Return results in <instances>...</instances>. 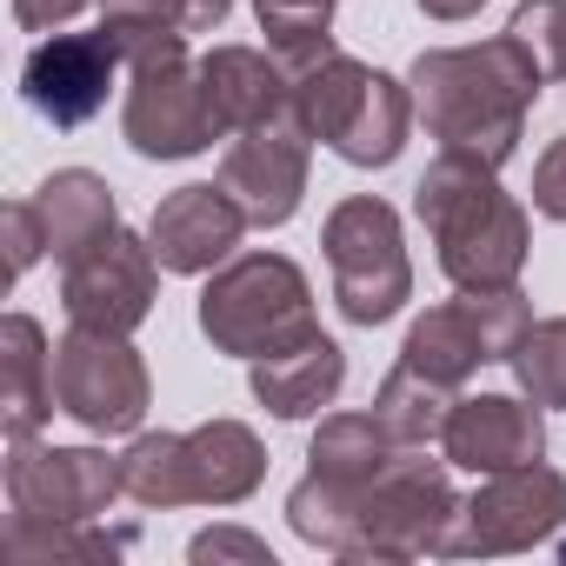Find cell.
Here are the masks:
<instances>
[{
    "instance_id": "6da1fadb",
    "label": "cell",
    "mask_w": 566,
    "mask_h": 566,
    "mask_svg": "<svg viewBox=\"0 0 566 566\" xmlns=\"http://www.w3.org/2000/svg\"><path fill=\"white\" fill-rule=\"evenodd\" d=\"M413 114L440 140V154H467L506 167L520 154L526 114L546 94V74L513 34H486L473 48H420L407 67Z\"/></svg>"
},
{
    "instance_id": "7a4b0ae2",
    "label": "cell",
    "mask_w": 566,
    "mask_h": 566,
    "mask_svg": "<svg viewBox=\"0 0 566 566\" xmlns=\"http://www.w3.org/2000/svg\"><path fill=\"white\" fill-rule=\"evenodd\" d=\"M413 220L433 240V260L453 287H513L533 253L526 207L500 187V167L467 154H433L413 180Z\"/></svg>"
},
{
    "instance_id": "3957f363",
    "label": "cell",
    "mask_w": 566,
    "mask_h": 566,
    "mask_svg": "<svg viewBox=\"0 0 566 566\" xmlns=\"http://www.w3.org/2000/svg\"><path fill=\"white\" fill-rule=\"evenodd\" d=\"M193 314H200L207 347L227 360H266L321 327L314 280L301 273V260L273 253V247H253V253H233L227 266H213Z\"/></svg>"
},
{
    "instance_id": "277c9868",
    "label": "cell",
    "mask_w": 566,
    "mask_h": 566,
    "mask_svg": "<svg viewBox=\"0 0 566 566\" xmlns=\"http://www.w3.org/2000/svg\"><path fill=\"white\" fill-rule=\"evenodd\" d=\"M334 307L354 327H387L413 301V260H407V227L380 193H347L327 227H321Z\"/></svg>"
},
{
    "instance_id": "5b68a950",
    "label": "cell",
    "mask_w": 566,
    "mask_h": 566,
    "mask_svg": "<svg viewBox=\"0 0 566 566\" xmlns=\"http://www.w3.org/2000/svg\"><path fill=\"white\" fill-rule=\"evenodd\" d=\"M460 513V493H453V460L427 453V447H400L380 480L360 493V526H354V546L347 559H374V566H400V559H427L440 553L447 526Z\"/></svg>"
},
{
    "instance_id": "8992f818",
    "label": "cell",
    "mask_w": 566,
    "mask_h": 566,
    "mask_svg": "<svg viewBox=\"0 0 566 566\" xmlns=\"http://www.w3.org/2000/svg\"><path fill=\"white\" fill-rule=\"evenodd\" d=\"M526 327H533V301H526L520 280H513V287H453V301L427 307L407 327L400 360L433 374V380H447V387H467L480 367L513 360Z\"/></svg>"
},
{
    "instance_id": "52a82bcc",
    "label": "cell",
    "mask_w": 566,
    "mask_h": 566,
    "mask_svg": "<svg viewBox=\"0 0 566 566\" xmlns=\"http://www.w3.org/2000/svg\"><path fill=\"white\" fill-rule=\"evenodd\" d=\"M566 526V473L533 460L506 473H480V486L460 500L440 559H500V553H533Z\"/></svg>"
},
{
    "instance_id": "ba28073f",
    "label": "cell",
    "mask_w": 566,
    "mask_h": 566,
    "mask_svg": "<svg viewBox=\"0 0 566 566\" xmlns=\"http://www.w3.org/2000/svg\"><path fill=\"white\" fill-rule=\"evenodd\" d=\"M54 400L81 433H140L154 407L147 360L134 334H101V327H67L54 340Z\"/></svg>"
},
{
    "instance_id": "9c48e42d",
    "label": "cell",
    "mask_w": 566,
    "mask_h": 566,
    "mask_svg": "<svg viewBox=\"0 0 566 566\" xmlns=\"http://www.w3.org/2000/svg\"><path fill=\"white\" fill-rule=\"evenodd\" d=\"M120 140L140 160H193L213 140H227L220 120H213V101H207V81H200L193 48H174V54H154V61L127 67Z\"/></svg>"
},
{
    "instance_id": "30bf717a",
    "label": "cell",
    "mask_w": 566,
    "mask_h": 566,
    "mask_svg": "<svg viewBox=\"0 0 566 566\" xmlns=\"http://www.w3.org/2000/svg\"><path fill=\"white\" fill-rule=\"evenodd\" d=\"M160 260L154 240L134 227H114L87 253L61 266V314L67 327H101V334H140L154 301H160Z\"/></svg>"
},
{
    "instance_id": "8fae6325",
    "label": "cell",
    "mask_w": 566,
    "mask_h": 566,
    "mask_svg": "<svg viewBox=\"0 0 566 566\" xmlns=\"http://www.w3.org/2000/svg\"><path fill=\"white\" fill-rule=\"evenodd\" d=\"M8 506L34 520H107V506L127 493L120 460L101 447H48L41 433L8 440Z\"/></svg>"
},
{
    "instance_id": "7c38bea8",
    "label": "cell",
    "mask_w": 566,
    "mask_h": 566,
    "mask_svg": "<svg viewBox=\"0 0 566 566\" xmlns=\"http://www.w3.org/2000/svg\"><path fill=\"white\" fill-rule=\"evenodd\" d=\"M120 74H127V61H120L107 28H94V34H67L61 28V34H41L34 54L21 61V101L54 134H74V127L101 120V107H107Z\"/></svg>"
},
{
    "instance_id": "4fadbf2b",
    "label": "cell",
    "mask_w": 566,
    "mask_h": 566,
    "mask_svg": "<svg viewBox=\"0 0 566 566\" xmlns=\"http://www.w3.org/2000/svg\"><path fill=\"white\" fill-rule=\"evenodd\" d=\"M307 167H314V140L301 120H273V127H247L227 140L220 154V187L233 193V207L247 213V227L273 233L287 227L307 200Z\"/></svg>"
},
{
    "instance_id": "5bb4252c",
    "label": "cell",
    "mask_w": 566,
    "mask_h": 566,
    "mask_svg": "<svg viewBox=\"0 0 566 566\" xmlns=\"http://www.w3.org/2000/svg\"><path fill=\"white\" fill-rule=\"evenodd\" d=\"M147 240H154V260L180 280H207L213 266H227L247 240V213L233 207V193L220 180H193V187H174L154 220H147Z\"/></svg>"
},
{
    "instance_id": "9a60e30c",
    "label": "cell",
    "mask_w": 566,
    "mask_h": 566,
    "mask_svg": "<svg viewBox=\"0 0 566 566\" xmlns=\"http://www.w3.org/2000/svg\"><path fill=\"white\" fill-rule=\"evenodd\" d=\"M440 453L467 473H506L546 460V407L526 394H460Z\"/></svg>"
},
{
    "instance_id": "2e32d148",
    "label": "cell",
    "mask_w": 566,
    "mask_h": 566,
    "mask_svg": "<svg viewBox=\"0 0 566 566\" xmlns=\"http://www.w3.org/2000/svg\"><path fill=\"white\" fill-rule=\"evenodd\" d=\"M200 81H207V101H213V120L220 134H247V127H273V120H294V87H287V67H280L273 48H207L200 54Z\"/></svg>"
},
{
    "instance_id": "e0dca14e",
    "label": "cell",
    "mask_w": 566,
    "mask_h": 566,
    "mask_svg": "<svg viewBox=\"0 0 566 566\" xmlns=\"http://www.w3.org/2000/svg\"><path fill=\"white\" fill-rule=\"evenodd\" d=\"M340 387H347V347L321 327L294 347L266 354V360H247V394L273 420H314L321 407L340 400Z\"/></svg>"
},
{
    "instance_id": "ac0fdd59",
    "label": "cell",
    "mask_w": 566,
    "mask_h": 566,
    "mask_svg": "<svg viewBox=\"0 0 566 566\" xmlns=\"http://www.w3.org/2000/svg\"><path fill=\"white\" fill-rule=\"evenodd\" d=\"M48 413H61L48 327L34 314H8L0 321V433L28 440V433L48 427Z\"/></svg>"
},
{
    "instance_id": "d6986e66",
    "label": "cell",
    "mask_w": 566,
    "mask_h": 566,
    "mask_svg": "<svg viewBox=\"0 0 566 566\" xmlns=\"http://www.w3.org/2000/svg\"><path fill=\"white\" fill-rule=\"evenodd\" d=\"M266 480V447L247 420H200L187 427V493L193 506H240Z\"/></svg>"
},
{
    "instance_id": "ffe728a7",
    "label": "cell",
    "mask_w": 566,
    "mask_h": 566,
    "mask_svg": "<svg viewBox=\"0 0 566 566\" xmlns=\"http://www.w3.org/2000/svg\"><path fill=\"white\" fill-rule=\"evenodd\" d=\"M34 207H41V227H48V247H54V266H67L74 253H87L94 240H107L120 227V200L114 187L94 174V167H61L34 187Z\"/></svg>"
},
{
    "instance_id": "44dd1931",
    "label": "cell",
    "mask_w": 566,
    "mask_h": 566,
    "mask_svg": "<svg viewBox=\"0 0 566 566\" xmlns=\"http://www.w3.org/2000/svg\"><path fill=\"white\" fill-rule=\"evenodd\" d=\"M394 453H400V440L380 427V413H327L307 440V473L340 493H367Z\"/></svg>"
},
{
    "instance_id": "7402d4cb",
    "label": "cell",
    "mask_w": 566,
    "mask_h": 566,
    "mask_svg": "<svg viewBox=\"0 0 566 566\" xmlns=\"http://www.w3.org/2000/svg\"><path fill=\"white\" fill-rule=\"evenodd\" d=\"M413 120H420V114H413V87L374 67V81H367V94H360L347 134L334 140V154H340L347 167H394V160L407 154Z\"/></svg>"
},
{
    "instance_id": "603a6c76",
    "label": "cell",
    "mask_w": 566,
    "mask_h": 566,
    "mask_svg": "<svg viewBox=\"0 0 566 566\" xmlns=\"http://www.w3.org/2000/svg\"><path fill=\"white\" fill-rule=\"evenodd\" d=\"M453 407H460V387H447V380H433V374H420V367H407V360H400V367L380 380V394H374V413H380V427H387L400 447H440Z\"/></svg>"
},
{
    "instance_id": "cb8c5ba5",
    "label": "cell",
    "mask_w": 566,
    "mask_h": 566,
    "mask_svg": "<svg viewBox=\"0 0 566 566\" xmlns=\"http://www.w3.org/2000/svg\"><path fill=\"white\" fill-rule=\"evenodd\" d=\"M140 533L134 526H101V520H34V513H8V553L41 566V559H120L134 553Z\"/></svg>"
},
{
    "instance_id": "d4e9b609",
    "label": "cell",
    "mask_w": 566,
    "mask_h": 566,
    "mask_svg": "<svg viewBox=\"0 0 566 566\" xmlns=\"http://www.w3.org/2000/svg\"><path fill=\"white\" fill-rule=\"evenodd\" d=\"M120 480H127L134 506H154V513L193 506V493H187V433H167V427L134 433L127 453H120Z\"/></svg>"
},
{
    "instance_id": "484cf974",
    "label": "cell",
    "mask_w": 566,
    "mask_h": 566,
    "mask_svg": "<svg viewBox=\"0 0 566 566\" xmlns=\"http://www.w3.org/2000/svg\"><path fill=\"white\" fill-rule=\"evenodd\" d=\"M506 367H513V380H520L526 400H539L546 413H566V314L533 321Z\"/></svg>"
},
{
    "instance_id": "4316f807",
    "label": "cell",
    "mask_w": 566,
    "mask_h": 566,
    "mask_svg": "<svg viewBox=\"0 0 566 566\" xmlns=\"http://www.w3.org/2000/svg\"><path fill=\"white\" fill-rule=\"evenodd\" d=\"M506 34L533 54V67L546 74V87L566 81V0H520Z\"/></svg>"
},
{
    "instance_id": "83f0119b",
    "label": "cell",
    "mask_w": 566,
    "mask_h": 566,
    "mask_svg": "<svg viewBox=\"0 0 566 566\" xmlns=\"http://www.w3.org/2000/svg\"><path fill=\"white\" fill-rule=\"evenodd\" d=\"M266 48H294V41H321L334 34V8L340 0H247Z\"/></svg>"
},
{
    "instance_id": "f1b7e54d",
    "label": "cell",
    "mask_w": 566,
    "mask_h": 566,
    "mask_svg": "<svg viewBox=\"0 0 566 566\" xmlns=\"http://www.w3.org/2000/svg\"><path fill=\"white\" fill-rule=\"evenodd\" d=\"M0 233H8V280H28L54 247H48V227H41V207L34 193L28 200H8V213H0Z\"/></svg>"
},
{
    "instance_id": "f546056e",
    "label": "cell",
    "mask_w": 566,
    "mask_h": 566,
    "mask_svg": "<svg viewBox=\"0 0 566 566\" xmlns=\"http://www.w3.org/2000/svg\"><path fill=\"white\" fill-rule=\"evenodd\" d=\"M187 559L193 566H220V559H247V566H273V546L247 526H207L187 539Z\"/></svg>"
},
{
    "instance_id": "4dcf8cb0",
    "label": "cell",
    "mask_w": 566,
    "mask_h": 566,
    "mask_svg": "<svg viewBox=\"0 0 566 566\" xmlns=\"http://www.w3.org/2000/svg\"><path fill=\"white\" fill-rule=\"evenodd\" d=\"M533 213L566 227V134H553L546 154L533 160Z\"/></svg>"
},
{
    "instance_id": "1f68e13d",
    "label": "cell",
    "mask_w": 566,
    "mask_h": 566,
    "mask_svg": "<svg viewBox=\"0 0 566 566\" xmlns=\"http://www.w3.org/2000/svg\"><path fill=\"white\" fill-rule=\"evenodd\" d=\"M94 0H14V28L21 34H61L67 21H81Z\"/></svg>"
},
{
    "instance_id": "d6a6232c",
    "label": "cell",
    "mask_w": 566,
    "mask_h": 566,
    "mask_svg": "<svg viewBox=\"0 0 566 566\" xmlns=\"http://www.w3.org/2000/svg\"><path fill=\"white\" fill-rule=\"evenodd\" d=\"M101 21H167V28H180V0H101Z\"/></svg>"
},
{
    "instance_id": "836d02e7",
    "label": "cell",
    "mask_w": 566,
    "mask_h": 566,
    "mask_svg": "<svg viewBox=\"0 0 566 566\" xmlns=\"http://www.w3.org/2000/svg\"><path fill=\"white\" fill-rule=\"evenodd\" d=\"M413 8L427 14V21H440V28H453V21H473L486 0H413Z\"/></svg>"
},
{
    "instance_id": "e575fe53",
    "label": "cell",
    "mask_w": 566,
    "mask_h": 566,
    "mask_svg": "<svg viewBox=\"0 0 566 566\" xmlns=\"http://www.w3.org/2000/svg\"><path fill=\"white\" fill-rule=\"evenodd\" d=\"M559 559H566V539H559Z\"/></svg>"
}]
</instances>
